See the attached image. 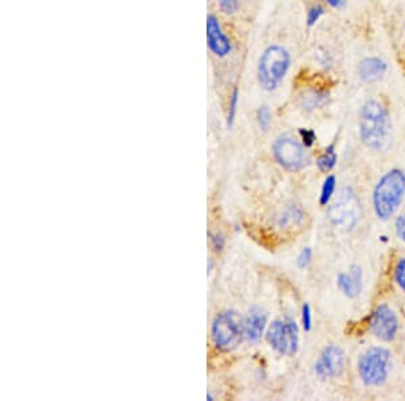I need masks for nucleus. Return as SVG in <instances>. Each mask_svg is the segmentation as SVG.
<instances>
[{"label": "nucleus", "mask_w": 405, "mask_h": 401, "mask_svg": "<svg viewBox=\"0 0 405 401\" xmlns=\"http://www.w3.org/2000/svg\"><path fill=\"white\" fill-rule=\"evenodd\" d=\"M360 136L375 152H385L392 143V121L388 110L380 101H366L360 115Z\"/></svg>", "instance_id": "nucleus-1"}, {"label": "nucleus", "mask_w": 405, "mask_h": 401, "mask_svg": "<svg viewBox=\"0 0 405 401\" xmlns=\"http://www.w3.org/2000/svg\"><path fill=\"white\" fill-rule=\"evenodd\" d=\"M405 195V172L395 167L388 170L375 184L373 191V208L380 220H389L399 207Z\"/></svg>", "instance_id": "nucleus-2"}, {"label": "nucleus", "mask_w": 405, "mask_h": 401, "mask_svg": "<svg viewBox=\"0 0 405 401\" xmlns=\"http://www.w3.org/2000/svg\"><path fill=\"white\" fill-rule=\"evenodd\" d=\"M291 67L288 50L280 45L265 49L258 63V80L265 91H274L280 87Z\"/></svg>", "instance_id": "nucleus-3"}, {"label": "nucleus", "mask_w": 405, "mask_h": 401, "mask_svg": "<svg viewBox=\"0 0 405 401\" xmlns=\"http://www.w3.org/2000/svg\"><path fill=\"white\" fill-rule=\"evenodd\" d=\"M211 338L216 349L227 353L236 350L245 339L243 318L234 309L218 313L211 325Z\"/></svg>", "instance_id": "nucleus-4"}, {"label": "nucleus", "mask_w": 405, "mask_h": 401, "mask_svg": "<svg viewBox=\"0 0 405 401\" xmlns=\"http://www.w3.org/2000/svg\"><path fill=\"white\" fill-rule=\"evenodd\" d=\"M392 354L388 349L373 346L358 360V374L368 387H381L389 378L392 371Z\"/></svg>", "instance_id": "nucleus-5"}, {"label": "nucleus", "mask_w": 405, "mask_h": 401, "mask_svg": "<svg viewBox=\"0 0 405 401\" xmlns=\"http://www.w3.org/2000/svg\"><path fill=\"white\" fill-rule=\"evenodd\" d=\"M329 219L337 229L353 230L361 219V203L350 187H343L329 207Z\"/></svg>", "instance_id": "nucleus-6"}, {"label": "nucleus", "mask_w": 405, "mask_h": 401, "mask_svg": "<svg viewBox=\"0 0 405 401\" xmlns=\"http://www.w3.org/2000/svg\"><path fill=\"white\" fill-rule=\"evenodd\" d=\"M276 161L292 172L303 170L309 165L311 157L303 142L292 134H281L271 146Z\"/></svg>", "instance_id": "nucleus-7"}, {"label": "nucleus", "mask_w": 405, "mask_h": 401, "mask_svg": "<svg viewBox=\"0 0 405 401\" xmlns=\"http://www.w3.org/2000/svg\"><path fill=\"white\" fill-rule=\"evenodd\" d=\"M265 338L270 347L280 356L292 357L299 351V326L291 318H287L284 320H273L267 329Z\"/></svg>", "instance_id": "nucleus-8"}, {"label": "nucleus", "mask_w": 405, "mask_h": 401, "mask_svg": "<svg viewBox=\"0 0 405 401\" xmlns=\"http://www.w3.org/2000/svg\"><path fill=\"white\" fill-rule=\"evenodd\" d=\"M346 354L342 347L330 345L323 349L315 362V374L320 380H334L340 377L346 370Z\"/></svg>", "instance_id": "nucleus-9"}, {"label": "nucleus", "mask_w": 405, "mask_h": 401, "mask_svg": "<svg viewBox=\"0 0 405 401\" xmlns=\"http://www.w3.org/2000/svg\"><path fill=\"white\" fill-rule=\"evenodd\" d=\"M371 331L382 342H392L399 333V319L388 304H380L371 319Z\"/></svg>", "instance_id": "nucleus-10"}, {"label": "nucleus", "mask_w": 405, "mask_h": 401, "mask_svg": "<svg viewBox=\"0 0 405 401\" xmlns=\"http://www.w3.org/2000/svg\"><path fill=\"white\" fill-rule=\"evenodd\" d=\"M207 42H208L209 50L216 57L223 59L231 53L230 38L223 32L215 15H208L207 18Z\"/></svg>", "instance_id": "nucleus-11"}, {"label": "nucleus", "mask_w": 405, "mask_h": 401, "mask_svg": "<svg viewBox=\"0 0 405 401\" xmlns=\"http://www.w3.org/2000/svg\"><path fill=\"white\" fill-rule=\"evenodd\" d=\"M245 339L250 343H257L261 340L262 335L268 329V315L260 307H253L247 315L243 318Z\"/></svg>", "instance_id": "nucleus-12"}, {"label": "nucleus", "mask_w": 405, "mask_h": 401, "mask_svg": "<svg viewBox=\"0 0 405 401\" xmlns=\"http://www.w3.org/2000/svg\"><path fill=\"white\" fill-rule=\"evenodd\" d=\"M337 285L346 298L355 299L362 291V269L358 265H353L350 273H339Z\"/></svg>", "instance_id": "nucleus-13"}, {"label": "nucleus", "mask_w": 405, "mask_h": 401, "mask_svg": "<svg viewBox=\"0 0 405 401\" xmlns=\"http://www.w3.org/2000/svg\"><path fill=\"white\" fill-rule=\"evenodd\" d=\"M388 65L378 57H366L361 61L358 72L360 77L366 83H375L381 80L386 73Z\"/></svg>", "instance_id": "nucleus-14"}, {"label": "nucleus", "mask_w": 405, "mask_h": 401, "mask_svg": "<svg viewBox=\"0 0 405 401\" xmlns=\"http://www.w3.org/2000/svg\"><path fill=\"white\" fill-rule=\"evenodd\" d=\"M304 216L305 214L300 207L289 205L277 216L276 223L280 229H289L292 226L300 225L304 220Z\"/></svg>", "instance_id": "nucleus-15"}, {"label": "nucleus", "mask_w": 405, "mask_h": 401, "mask_svg": "<svg viewBox=\"0 0 405 401\" xmlns=\"http://www.w3.org/2000/svg\"><path fill=\"white\" fill-rule=\"evenodd\" d=\"M338 154L335 152V145H330L323 154L319 156V158L316 160V167L323 172V173H329L331 172L334 167H337Z\"/></svg>", "instance_id": "nucleus-16"}, {"label": "nucleus", "mask_w": 405, "mask_h": 401, "mask_svg": "<svg viewBox=\"0 0 405 401\" xmlns=\"http://www.w3.org/2000/svg\"><path fill=\"white\" fill-rule=\"evenodd\" d=\"M335 191H337V177L330 174L323 181V185H322V189H320V196H319V203L322 205H329L331 200L334 199V196H335Z\"/></svg>", "instance_id": "nucleus-17"}, {"label": "nucleus", "mask_w": 405, "mask_h": 401, "mask_svg": "<svg viewBox=\"0 0 405 401\" xmlns=\"http://www.w3.org/2000/svg\"><path fill=\"white\" fill-rule=\"evenodd\" d=\"M257 122H258V126L262 132L269 130L270 125H271V111L268 105L260 107V110L257 112Z\"/></svg>", "instance_id": "nucleus-18"}, {"label": "nucleus", "mask_w": 405, "mask_h": 401, "mask_svg": "<svg viewBox=\"0 0 405 401\" xmlns=\"http://www.w3.org/2000/svg\"><path fill=\"white\" fill-rule=\"evenodd\" d=\"M238 101H239V91H238V88H236L234 92L230 96V104H229V115H227V126H229V129H231L234 122H236Z\"/></svg>", "instance_id": "nucleus-19"}, {"label": "nucleus", "mask_w": 405, "mask_h": 401, "mask_svg": "<svg viewBox=\"0 0 405 401\" xmlns=\"http://www.w3.org/2000/svg\"><path fill=\"white\" fill-rule=\"evenodd\" d=\"M395 281L405 294V257L400 258L395 267Z\"/></svg>", "instance_id": "nucleus-20"}, {"label": "nucleus", "mask_w": 405, "mask_h": 401, "mask_svg": "<svg viewBox=\"0 0 405 401\" xmlns=\"http://www.w3.org/2000/svg\"><path fill=\"white\" fill-rule=\"evenodd\" d=\"M324 15V8L322 6H313L312 8H309L308 11V15H307V25L309 28L315 26L320 18Z\"/></svg>", "instance_id": "nucleus-21"}, {"label": "nucleus", "mask_w": 405, "mask_h": 401, "mask_svg": "<svg viewBox=\"0 0 405 401\" xmlns=\"http://www.w3.org/2000/svg\"><path fill=\"white\" fill-rule=\"evenodd\" d=\"M302 325L305 333H309L312 329V309L309 304H303L302 307Z\"/></svg>", "instance_id": "nucleus-22"}, {"label": "nucleus", "mask_w": 405, "mask_h": 401, "mask_svg": "<svg viewBox=\"0 0 405 401\" xmlns=\"http://www.w3.org/2000/svg\"><path fill=\"white\" fill-rule=\"evenodd\" d=\"M312 257H313V251L311 247H304L303 250L299 253L298 256V260H296V264L299 269H305L308 267V265L311 264L312 261Z\"/></svg>", "instance_id": "nucleus-23"}, {"label": "nucleus", "mask_w": 405, "mask_h": 401, "mask_svg": "<svg viewBox=\"0 0 405 401\" xmlns=\"http://www.w3.org/2000/svg\"><path fill=\"white\" fill-rule=\"evenodd\" d=\"M218 4L225 14H234L239 8V0H218Z\"/></svg>", "instance_id": "nucleus-24"}, {"label": "nucleus", "mask_w": 405, "mask_h": 401, "mask_svg": "<svg viewBox=\"0 0 405 401\" xmlns=\"http://www.w3.org/2000/svg\"><path fill=\"white\" fill-rule=\"evenodd\" d=\"M208 235H209V239H211V246H212V249H214L216 253H220V251L225 249V245H226L223 235L212 234V233H209Z\"/></svg>", "instance_id": "nucleus-25"}, {"label": "nucleus", "mask_w": 405, "mask_h": 401, "mask_svg": "<svg viewBox=\"0 0 405 401\" xmlns=\"http://www.w3.org/2000/svg\"><path fill=\"white\" fill-rule=\"evenodd\" d=\"M300 138L302 142L304 143L305 147H311L316 139V135L312 130H307V129H300Z\"/></svg>", "instance_id": "nucleus-26"}, {"label": "nucleus", "mask_w": 405, "mask_h": 401, "mask_svg": "<svg viewBox=\"0 0 405 401\" xmlns=\"http://www.w3.org/2000/svg\"><path fill=\"white\" fill-rule=\"evenodd\" d=\"M395 232L396 235L405 242V214L400 215L395 222Z\"/></svg>", "instance_id": "nucleus-27"}, {"label": "nucleus", "mask_w": 405, "mask_h": 401, "mask_svg": "<svg viewBox=\"0 0 405 401\" xmlns=\"http://www.w3.org/2000/svg\"><path fill=\"white\" fill-rule=\"evenodd\" d=\"M326 1L334 8H342L344 6V0H326Z\"/></svg>", "instance_id": "nucleus-28"}, {"label": "nucleus", "mask_w": 405, "mask_h": 401, "mask_svg": "<svg viewBox=\"0 0 405 401\" xmlns=\"http://www.w3.org/2000/svg\"><path fill=\"white\" fill-rule=\"evenodd\" d=\"M212 270V260H208V264H207V273L209 274Z\"/></svg>", "instance_id": "nucleus-29"}]
</instances>
